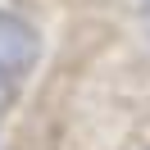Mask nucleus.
Returning a JSON list of instances; mask_svg holds the SVG:
<instances>
[{"instance_id":"nucleus-1","label":"nucleus","mask_w":150,"mask_h":150,"mask_svg":"<svg viewBox=\"0 0 150 150\" xmlns=\"http://www.w3.org/2000/svg\"><path fill=\"white\" fill-rule=\"evenodd\" d=\"M0 150H150V37L123 14H64Z\"/></svg>"},{"instance_id":"nucleus-3","label":"nucleus","mask_w":150,"mask_h":150,"mask_svg":"<svg viewBox=\"0 0 150 150\" xmlns=\"http://www.w3.org/2000/svg\"><path fill=\"white\" fill-rule=\"evenodd\" d=\"M50 5L64 18V14H118L127 0H50Z\"/></svg>"},{"instance_id":"nucleus-2","label":"nucleus","mask_w":150,"mask_h":150,"mask_svg":"<svg viewBox=\"0 0 150 150\" xmlns=\"http://www.w3.org/2000/svg\"><path fill=\"white\" fill-rule=\"evenodd\" d=\"M59 32V9L50 0H0V137L28 100L41 64Z\"/></svg>"}]
</instances>
